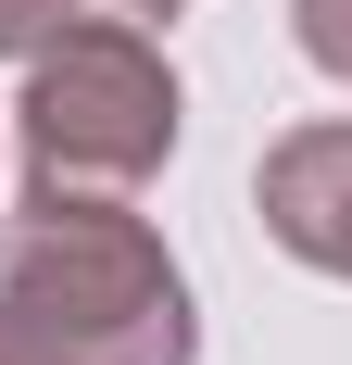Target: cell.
Listing matches in <instances>:
<instances>
[{
    "label": "cell",
    "instance_id": "1",
    "mask_svg": "<svg viewBox=\"0 0 352 365\" xmlns=\"http://www.w3.org/2000/svg\"><path fill=\"white\" fill-rule=\"evenodd\" d=\"M0 315L76 365H189V277L126 202H26L0 227Z\"/></svg>",
    "mask_w": 352,
    "mask_h": 365
},
{
    "label": "cell",
    "instance_id": "2",
    "mask_svg": "<svg viewBox=\"0 0 352 365\" xmlns=\"http://www.w3.org/2000/svg\"><path fill=\"white\" fill-rule=\"evenodd\" d=\"M26 202H126L139 177L176 164V63L139 26H63L26 51Z\"/></svg>",
    "mask_w": 352,
    "mask_h": 365
},
{
    "label": "cell",
    "instance_id": "5",
    "mask_svg": "<svg viewBox=\"0 0 352 365\" xmlns=\"http://www.w3.org/2000/svg\"><path fill=\"white\" fill-rule=\"evenodd\" d=\"M289 38H302L327 76H352V0H289Z\"/></svg>",
    "mask_w": 352,
    "mask_h": 365
},
{
    "label": "cell",
    "instance_id": "6",
    "mask_svg": "<svg viewBox=\"0 0 352 365\" xmlns=\"http://www.w3.org/2000/svg\"><path fill=\"white\" fill-rule=\"evenodd\" d=\"M0 365H76V353H51L38 328H13V315H0Z\"/></svg>",
    "mask_w": 352,
    "mask_h": 365
},
{
    "label": "cell",
    "instance_id": "4",
    "mask_svg": "<svg viewBox=\"0 0 352 365\" xmlns=\"http://www.w3.org/2000/svg\"><path fill=\"white\" fill-rule=\"evenodd\" d=\"M176 0H0V63H26L51 51L63 26H164Z\"/></svg>",
    "mask_w": 352,
    "mask_h": 365
},
{
    "label": "cell",
    "instance_id": "3",
    "mask_svg": "<svg viewBox=\"0 0 352 365\" xmlns=\"http://www.w3.org/2000/svg\"><path fill=\"white\" fill-rule=\"evenodd\" d=\"M252 202H264V240L277 252H302L315 277H352V113L340 126H289L264 151Z\"/></svg>",
    "mask_w": 352,
    "mask_h": 365
}]
</instances>
